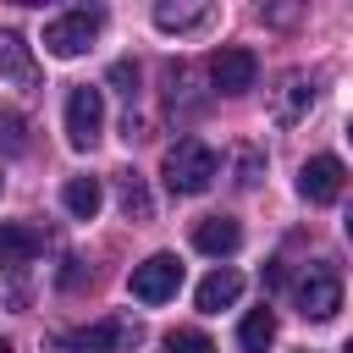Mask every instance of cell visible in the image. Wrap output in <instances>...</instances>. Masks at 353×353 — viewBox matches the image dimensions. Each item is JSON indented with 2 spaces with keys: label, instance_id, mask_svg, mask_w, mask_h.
Wrapping results in <instances>:
<instances>
[{
  "label": "cell",
  "instance_id": "cell-1",
  "mask_svg": "<svg viewBox=\"0 0 353 353\" xmlns=\"http://www.w3.org/2000/svg\"><path fill=\"white\" fill-rule=\"evenodd\" d=\"M165 188L171 193H182V199H193V193H204L215 176H221V160H215V149L210 143H199V138H176L171 149H165Z\"/></svg>",
  "mask_w": 353,
  "mask_h": 353
},
{
  "label": "cell",
  "instance_id": "cell-2",
  "mask_svg": "<svg viewBox=\"0 0 353 353\" xmlns=\"http://www.w3.org/2000/svg\"><path fill=\"white\" fill-rule=\"evenodd\" d=\"M105 28V11L99 6H77V11H61L55 22H44V50L50 55H61V61H72V55H83L88 44H94V33Z\"/></svg>",
  "mask_w": 353,
  "mask_h": 353
},
{
  "label": "cell",
  "instance_id": "cell-3",
  "mask_svg": "<svg viewBox=\"0 0 353 353\" xmlns=\"http://www.w3.org/2000/svg\"><path fill=\"white\" fill-rule=\"evenodd\" d=\"M99 132H105V94L94 83H77L66 94V138H72V149H94Z\"/></svg>",
  "mask_w": 353,
  "mask_h": 353
},
{
  "label": "cell",
  "instance_id": "cell-4",
  "mask_svg": "<svg viewBox=\"0 0 353 353\" xmlns=\"http://www.w3.org/2000/svg\"><path fill=\"white\" fill-rule=\"evenodd\" d=\"M61 347H72V353H127V347H138V325L121 320V314H105L83 331H61Z\"/></svg>",
  "mask_w": 353,
  "mask_h": 353
},
{
  "label": "cell",
  "instance_id": "cell-5",
  "mask_svg": "<svg viewBox=\"0 0 353 353\" xmlns=\"http://www.w3.org/2000/svg\"><path fill=\"white\" fill-rule=\"evenodd\" d=\"M127 287H132L138 303H165V298H176V287H182V259H176V254H149L143 265H132Z\"/></svg>",
  "mask_w": 353,
  "mask_h": 353
},
{
  "label": "cell",
  "instance_id": "cell-6",
  "mask_svg": "<svg viewBox=\"0 0 353 353\" xmlns=\"http://www.w3.org/2000/svg\"><path fill=\"white\" fill-rule=\"evenodd\" d=\"M254 77H259V55H254V50L226 44V50H215V55H210V83H215L221 94H248V88H254Z\"/></svg>",
  "mask_w": 353,
  "mask_h": 353
},
{
  "label": "cell",
  "instance_id": "cell-7",
  "mask_svg": "<svg viewBox=\"0 0 353 353\" xmlns=\"http://www.w3.org/2000/svg\"><path fill=\"white\" fill-rule=\"evenodd\" d=\"M342 182H347V171H342L336 154H314V160L298 165V193H303L309 204H331V199L342 193Z\"/></svg>",
  "mask_w": 353,
  "mask_h": 353
},
{
  "label": "cell",
  "instance_id": "cell-8",
  "mask_svg": "<svg viewBox=\"0 0 353 353\" xmlns=\"http://www.w3.org/2000/svg\"><path fill=\"white\" fill-rule=\"evenodd\" d=\"M342 309V281H336V270H309L303 281H298V314L303 320H331Z\"/></svg>",
  "mask_w": 353,
  "mask_h": 353
},
{
  "label": "cell",
  "instance_id": "cell-9",
  "mask_svg": "<svg viewBox=\"0 0 353 353\" xmlns=\"http://www.w3.org/2000/svg\"><path fill=\"white\" fill-rule=\"evenodd\" d=\"M39 248H44L39 226H28V221H0V265H6V270L33 265V259H39Z\"/></svg>",
  "mask_w": 353,
  "mask_h": 353
},
{
  "label": "cell",
  "instance_id": "cell-10",
  "mask_svg": "<svg viewBox=\"0 0 353 353\" xmlns=\"http://www.w3.org/2000/svg\"><path fill=\"white\" fill-rule=\"evenodd\" d=\"M210 17H215L210 0H160V6H154V28H160V33H193V28H204Z\"/></svg>",
  "mask_w": 353,
  "mask_h": 353
},
{
  "label": "cell",
  "instance_id": "cell-11",
  "mask_svg": "<svg viewBox=\"0 0 353 353\" xmlns=\"http://www.w3.org/2000/svg\"><path fill=\"white\" fill-rule=\"evenodd\" d=\"M237 243H243V226H237L232 215H204V221L193 226V248H199V254H210V259L232 254Z\"/></svg>",
  "mask_w": 353,
  "mask_h": 353
},
{
  "label": "cell",
  "instance_id": "cell-12",
  "mask_svg": "<svg viewBox=\"0 0 353 353\" xmlns=\"http://www.w3.org/2000/svg\"><path fill=\"white\" fill-rule=\"evenodd\" d=\"M237 292H243V276H237L232 265H221V270H210V276L199 281L193 303H199L204 314H221V309H232V303H237Z\"/></svg>",
  "mask_w": 353,
  "mask_h": 353
},
{
  "label": "cell",
  "instance_id": "cell-13",
  "mask_svg": "<svg viewBox=\"0 0 353 353\" xmlns=\"http://www.w3.org/2000/svg\"><path fill=\"white\" fill-rule=\"evenodd\" d=\"M0 77H11V83H22V88L39 77L33 50H28V39H22V33H0Z\"/></svg>",
  "mask_w": 353,
  "mask_h": 353
},
{
  "label": "cell",
  "instance_id": "cell-14",
  "mask_svg": "<svg viewBox=\"0 0 353 353\" xmlns=\"http://www.w3.org/2000/svg\"><path fill=\"white\" fill-rule=\"evenodd\" d=\"M61 204H66L77 221H94V215H99V204H105V188H99V176H72V182L61 188Z\"/></svg>",
  "mask_w": 353,
  "mask_h": 353
},
{
  "label": "cell",
  "instance_id": "cell-15",
  "mask_svg": "<svg viewBox=\"0 0 353 353\" xmlns=\"http://www.w3.org/2000/svg\"><path fill=\"white\" fill-rule=\"evenodd\" d=\"M270 342H276V314L270 309H248L243 325H237V347L243 353H270Z\"/></svg>",
  "mask_w": 353,
  "mask_h": 353
},
{
  "label": "cell",
  "instance_id": "cell-16",
  "mask_svg": "<svg viewBox=\"0 0 353 353\" xmlns=\"http://www.w3.org/2000/svg\"><path fill=\"white\" fill-rule=\"evenodd\" d=\"M116 199H121V215H127V221H149V215H154V204H149V188H143V176H138V171H121V182H116Z\"/></svg>",
  "mask_w": 353,
  "mask_h": 353
},
{
  "label": "cell",
  "instance_id": "cell-17",
  "mask_svg": "<svg viewBox=\"0 0 353 353\" xmlns=\"http://www.w3.org/2000/svg\"><path fill=\"white\" fill-rule=\"evenodd\" d=\"M309 105H314V88L303 77H287V88H281V121H298Z\"/></svg>",
  "mask_w": 353,
  "mask_h": 353
},
{
  "label": "cell",
  "instance_id": "cell-18",
  "mask_svg": "<svg viewBox=\"0 0 353 353\" xmlns=\"http://www.w3.org/2000/svg\"><path fill=\"white\" fill-rule=\"evenodd\" d=\"M165 353H215V342L199 325H176V331H165Z\"/></svg>",
  "mask_w": 353,
  "mask_h": 353
},
{
  "label": "cell",
  "instance_id": "cell-19",
  "mask_svg": "<svg viewBox=\"0 0 353 353\" xmlns=\"http://www.w3.org/2000/svg\"><path fill=\"white\" fill-rule=\"evenodd\" d=\"M22 127H28V121H22L17 110L0 116V149H6V154H22V149H28V132H22Z\"/></svg>",
  "mask_w": 353,
  "mask_h": 353
},
{
  "label": "cell",
  "instance_id": "cell-20",
  "mask_svg": "<svg viewBox=\"0 0 353 353\" xmlns=\"http://www.w3.org/2000/svg\"><path fill=\"white\" fill-rule=\"evenodd\" d=\"M259 165H265V160H259V149H243V154H237V182H243V188H254V182H259Z\"/></svg>",
  "mask_w": 353,
  "mask_h": 353
},
{
  "label": "cell",
  "instance_id": "cell-21",
  "mask_svg": "<svg viewBox=\"0 0 353 353\" xmlns=\"http://www.w3.org/2000/svg\"><path fill=\"white\" fill-rule=\"evenodd\" d=\"M110 83H116L121 94H132V88H138V66H132V61H116V66H110Z\"/></svg>",
  "mask_w": 353,
  "mask_h": 353
},
{
  "label": "cell",
  "instance_id": "cell-22",
  "mask_svg": "<svg viewBox=\"0 0 353 353\" xmlns=\"http://www.w3.org/2000/svg\"><path fill=\"white\" fill-rule=\"evenodd\" d=\"M342 232H347V243H353V210H347V221H342Z\"/></svg>",
  "mask_w": 353,
  "mask_h": 353
},
{
  "label": "cell",
  "instance_id": "cell-23",
  "mask_svg": "<svg viewBox=\"0 0 353 353\" xmlns=\"http://www.w3.org/2000/svg\"><path fill=\"white\" fill-rule=\"evenodd\" d=\"M0 353H11V342H6V336H0Z\"/></svg>",
  "mask_w": 353,
  "mask_h": 353
},
{
  "label": "cell",
  "instance_id": "cell-24",
  "mask_svg": "<svg viewBox=\"0 0 353 353\" xmlns=\"http://www.w3.org/2000/svg\"><path fill=\"white\" fill-rule=\"evenodd\" d=\"M342 353H353V336H347V347H342Z\"/></svg>",
  "mask_w": 353,
  "mask_h": 353
},
{
  "label": "cell",
  "instance_id": "cell-25",
  "mask_svg": "<svg viewBox=\"0 0 353 353\" xmlns=\"http://www.w3.org/2000/svg\"><path fill=\"white\" fill-rule=\"evenodd\" d=\"M347 138H353V121H347Z\"/></svg>",
  "mask_w": 353,
  "mask_h": 353
}]
</instances>
